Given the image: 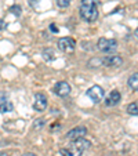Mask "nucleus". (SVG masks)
I'll list each match as a JSON object with an SVG mask.
<instances>
[{"mask_svg": "<svg viewBox=\"0 0 138 156\" xmlns=\"http://www.w3.org/2000/svg\"><path fill=\"white\" fill-rule=\"evenodd\" d=\"M79 12L86 22H95L98 20V0H82Z\"/></svg>", "mask_w": 138, "mask_h": 156, "instance_id": "nucleus-1", "label": "nucleus"}, {"mask_svg": "<svg viewBox=\"0 0 138 156\" xmlns=\"http://www.w3.org/2000/svg\"><path fill=\"white\" fill-rule=\"evenodd\" d=\"M90 147H91V142L88 140H84V138L75 140V141H71V144L68 147L62 148L61 155L62 156H82L86 151L90 149Z\"/></svg>", "mask_w": 138, "mask_h": 156, "instance_id": "nucleus-2", "label": "nucleus"}, {"mask_svg": "<svg viewBox=\"0 0 138 156\" xmlns=\"http://www.w3.org/2000/svg\"><path fill=\"white\" fill-rule=\"evenodd\" d=\"M97 48L104 54H113L115 51L118 50V40L100 37L97 41Z\"/></svg>", "mask_w": 138, "mask_h": 156, "instance_id": "nucleus-3", "label": "nucleus"}, {"mask_svg": "<svg viewBox=\"0 0 138 156\" xmlns=\"http://www.w3.org/2000/svg\"><path fill=\"white\" fill-rule=\"evenodd\" d=\"M57 47L62 51V53H66V54H72L76 48V41L75 39L69 37V36H65V37L58 39L57 41Z\"/></svg>", "mask_w": 138, "mask_h": 156, "instance_id": "nucleus-4", "label": "nucleus"}, {"mask_svg": "<svg viewBox=\"0 0 138 156\" xmlns=\"http://www.w3.org/2000/svg\"><path fill=\"white\" fill-rule=\"evenodd\" d=\"M86 95H87V97L90 98L94 104H98V102H101V101L104 100V97H105V91H104V88L101 87V86L95 84V86L90 87L87 91H86Z\"/></svg>", "mask_w": 138, "mask_h": 156, "instance_id": "nucleus-5", "label": "nucleus"}, {"mask_svg": "<svg viewBox=\"0 0 138 156\" xmlns=\"http://www.w3.org/2000/svg\"><path fill=\"white\" fill-rule=\"evenodd\" d=\"M101 65L106 66V68H119V66L123 65V58L119 55H112V54H109V55L101 58Z\"/></svg>", "mask_w": 138, "mask_h": 156, "instance_id": "nucleus-6", "label": "nucleus"}, {"mask_svg": "<svg viewBox=\"0 0 138 156\" xmlns=\"http://www.w3.org/2000/svg\"><path fill=\"white\" fill-rule=\"evenodd\" d=\"M47 108V97L43 93H36L33 97V109L37 112H44Z\"/></svg>", "mask_w": 138, "mask_h": 156, "instance_id": "nucleus-7", "label": "nucleus"}, {"mask_svg": "<svg viewBox=\"0 0 138 156\" xmlns=\"http://www.w3.org/2000/svg\"><path fill=\"white\" fill-rule=\"evenodd\" d=\"M86 134H87V127L77 126V127H75V129H72L71 131L66 133V140H69V141L80 140V138H84Z\"/></svg>", "mask_w": 138, "mask_h": 156, "instance_id": "nucleus-8", "label": "nucleus"}, {"mask_svg": "<svg viewBox=\"0 0 138 156\" xmlns=\"http://www.w3.org/2000/svg\"><path fill=\"white\" fill-rule=\"evenodd\" d=\"M71 84L66 82H58L55 86H54L53 91L55 95H58V97H68V95L71 94Z\"/></svg>", "mask_w": 138, "mask_h": 156, "instance_id": "nucleus-9", "label": "nucleus"}, {"mask_svg": "<svg viewBox=\"0 0 138 156\" xmlns=\"http://www.w3.org/2000/svg\"><path fill=\"white\" fill-rule=\"evenodd\" d=\"M12 109H14V105L10 101V98L6 94H0V113L11 112Z\"/></svg>", "mask_w": 138, "mask_h": 156, "instance_id": "nucleus-10", "label": "nucleus"}, {"mask_svg": "<svg viewBox=\"0 0 138 156\" xmlns=\"http://www.w3.org/2000/svg\"><path fill=\"white\" fill-rule=\"evenodd\" d=\"M120 100H122V94L118 91V90H113V91H111V94L106 97L105 105L106 106H115L120 102Z\"/></svg>", "mask_w": 138, "mask_h": 156, "instance_id": "nucleus-11", "label": "nucleus"}, {"mask_svg": "<svg viewBox=\"0 0 138 156\" xmlns=\"http://www.w3.org/2000/svg\"><path fill=\"white\" fill-rule=\"evenodd\" d=\"M127 86L131 88L133 91H138V72L133 73L127 80Z\"/></svg>", "mask_w": 138, "mask_h": 156, "instance_id": "nucleus-12", "label": "nucleus"}, {"mask_svg": "<svg viewBox=\"0 0 138 156\" xmlns=\"http://www.w3.org/2000/svg\"><path fill=\"white\" fill-rule=\"evenodd\" d=\"M43 58L46 59V61H53L55 57H54V50L53 48H44L43 50Z\"/></svg>", "mask_w": 138, "mask_h": 156, "instance_id": "nucleus-13", "label": "nucleus"}, {"mask_svg": "<svg viewBox=\"0 0 138 156\" xmlns=\"http://www.w3.org/2000/svg\"><path fill=\"white\" fill-rule=\"evenodd\" d=\"M44 126H46V120H44L43 118L36 119V120L33 122V130H36V131H40L41 129H44Z\"/></svg>", "mask_w": 138, "mask_h": 156, "instance_id": "nucleus-14", "label": "nucleus"}, {"mask_svg": "<svg viewBox=\"0 0 138 156\" xmlns=\"http://www.w3.org/2000/svg\"><path fill=\"white\" fill-rule=\"evenodd\" d=\"M127 113L137 116V115H138V104H137V102L129 104V105H127Z\"/></svg>", "mask_w": 138, "mask_h": 156, "instance_id": "nucleus-15", "label": "nucleus"}, {"mask_svg": "<svg viewBox=\"0 0 138 156\" xmlns=\"http://www.w3.org/2000/svg\"><path fill=\"white\" fill-rule=\"evenodd\" d=\"M55 3L59 9H66L71 4V0H55Z\"/></svg>", "mask_w": 138, "mask_h": 156, "instance_id": "nucleus-16", "label": "nucleus"}, {"mask_svg": "<svg viewBox=\"0 0 138 156\" xmlns=\"http://www.w3.org/2000/svg\"><path fill=\"white\" fill-rule=\"evenodd\" d=\"M21 11H22V9H21L19 6H11V7H10V12H12L15 17H19Z\"/></svg>", "mask_w": 138, "mask_h": 156, "instance_id": "nucleus-17", "label": "nucleus"}, {"mask_svg": "<svg viewBox=\"0 0 138 156\" xmlns=\"http://www.w3.org/2000/svg\"><path fill=\"white\" fill-rule=\"evenodd\" d=\"M4 28H6V22L3 20H0V30H3Z\"/></svg>", "mask_w": 138, "mask_h": 156, "instance_id": "nucleus-18", "label": "nucleus"}, {"mask_svg": "<svg viewBox=\"0 0 138 156\" xmlns=\"http://www.w3.org/2000/svg\"><path fill=\"white\" fill-rule=\"evenodd\" d=\"M21 156H37V155L33 153V152H27V153H24V155H21Z\"/></svg>", "mask_w": 138, "mask_h": 156, "instance_id": "nucleus-19", "label": "nucleus"}, {"mask_svg": "<svg viewBox=\"0 0 138 156\" xmlns=\"http://www.w3.org/2000/svg\"><path fill=\"white\" fill-rule=\"evenodd\" d=\"M50 29L53 30V32H58V28H57L55 25H50Z\"/></svg>", "mask_w": 138, "mask_h": 156, "instance_id": "nucleus-20", "label": "nucleus"}, {"mask_svg": "<svg viewBox=\"0 0 138 156\" xmlns=\"http://www.w3.org/2000/svg\"><path fill=\"white\" fill-rule=\"evenodd\" d=\"M0 156H10V155L7 152H2V151H0Z\"/></svg>", "mask_w": 138, "mask_h": 156, "instance_id": "nucleus-21", "label": "nucleus"}, {"mask_svg": "<svg viewBox=\"0 0 138 156\" xmlns=\"http://www.w3.org/2000/svg\"><path fill=\"white\" fill-rule=\"evenodd\" d=\"M134 35L137 36V39H138V27H137V29H135V32H134Z\"/></svg>", "mask_w": 138, "mask_h": 156, "instance_id": "nucleus-22", "label": "nucleus"}, {"mask_svg": "<svg viewBox=\"0 0 138 156\" xmlns=\"http://www.w3.org/2000/svg\"><path fill=\"white\" fill-rule=\"evenodd\" d=\"M105 156H111V155H105Z\"/></svg>", "mask_w": 138, "mask_h": 156, "instance_id": "nucleus-23", "label": "nucleus"}]
</instances>
